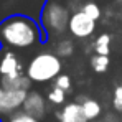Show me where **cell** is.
<instances>
[{
	"mask_svg": "<svg viewBox=\"0 0 122 122\" xmlns=\"http://www.w3.org/2000/svg\"><path fill=\"white\" fill-rule=\"evenodd\" d=\"M48 101L51 102V104H55V106L64 104V101H66V91L58 87V86H53L51 91L48 92Z\"/></svg>",
	"mask_w": 122,
	"mask_h": 122,
	"instance_id": "cell-15",
	"label": "cell"
},
{
	"mask_svg": "<svg viewBox=\"0 0 122 122\" xmlns=\"http://www.w3.org/2000/svg\"><path fill=\"white\" fill-rule=\"evenodd\" d=\"M53 51L60 58H71L74 55V41L71 38H61L60 41H56Z\"/></svg>",
	"mask_w": 122,
	"mask_h": 122,
	"instance_id": "cell-11",
	"label": "cell"
},
{
	"mask_svg": "<svg viewBox=\"0 0 122 122\" xmlns=\"http://www.w3.org/2000/svg\"><path fill=\"white\" fill-rule=\"evenodd\" d=\"M109 64H111L109 55L94 53V55L91 56V68L94 69V73H106V71L109 69Z\"/></svg>",
	"mask_w": 122,
	"mask_h": 122,
	"instance_id": "cell-13",
	"label": "cell"
},
{
	"mask_svg": "<svg viewBox=\"0 0 122 122\" xmlns=\"http://www.w3.org/2000/svg\"><path fill=\"white\" fill-rule=\"evenodd\" d=\"M81 10L84 12V13H87L91 18H94L96 21L101 20V17H102L101 7H99L96 2H92V0H89V2H84V3H82V7H81Z\"/></svg>",
	"mask_w": 122,
	"mask_h": 122,
	"instance_id": "cell-14",
	"label": "cell"
},
{
	"mask_svg": "<svg viewBox=\"0 0 122 122\" xmlns=\"http://www.w3.org/2000/svg\"><path fill=\"white\" fill-rule=\"evenodd\" d=\"M28 91L23 89H3L0 91V116H10L20 111L26 99Z\"/></svg>",
	"mask_w": 122,
	"mask_h": 122,
	"instance_id": "cell-6",
	"label": "cell"
},
{
	"mask_svg": "<svg viewBox=\"0 0 122 122\" xmlns=\"http://www.w3.org/2000/svg\"><path fill=\"white\" fill-rule=\"evenodd\" d=\"M2 48H3V46H2V43H0V50H2Z\"/></svg>",
	"mask_w": 122,
	"mask_h": 122,
	"instance_id": "cell-19",
	"label": "cell"
},
{
	"mask_svg": "<svg viewBox=\"0 0 122 122\" xmlns=\"http://www.w3.org/2000/svg\"><path fill=\"white\" fill-rule=\"evenodd\" d=\"M25 73V64L20 56L15 53V50L2 48L0 50V79L2 78H12Z\"/></svg>",
	"mask_w": 122,
	"mask_h": 122,
	"instance_id": "cell-5",
	"label": "cell"
},
{
	"mask_svg": "<svg viewBox=\"0 0 122 122\" xmlns=\"http://www.w3.org/2000/svg\"><path fill=\"white\" fill-rule=\"evenodd\" d=\"M21 109H23L26 114L33 116V117H36V119H43L45 114H46L48 106H46V99L43 97V94H40L38 91H28L26 99L23 102Z\"/></svg>",
	"mask_w": 122,
	"mask_h": 122,
	"instance_id": "cell-7",
	"label": "cell"
},
{
	"mask_svg": "<svg viewBox=\"0 0 122 122\" xmlns=\"http://www.w3.org/2000/svg\"><path fill=\"white\" fill-rule=\"evenodd\" d=\"M71 17V10L68 5H63L56 0H46L40 15V23L46 31L48 38H58L68 31V23Z\"/></svg>",
	"mask_w": 122,
	"mask_h": 122,
	"instance_id": "cell-3",
	"label": "cell"
},
{
	"mask_svg": "<svg viewBox=\"0 0 122 122\" xmlns=\"http://www.w3.org/2000/svg\"><path fill=\"white\" fill-rule=\"evenodd\" d=\"M81 106H82V111L87 117V121H97L99 116L102 114V106L99 101L96 99H91V97H84L81 101Z\"/></svg>",
	"mask_w": 122,
	"mask_h": 122,
	"instance_id": "cell-10",
	"label": "cell"
},
{
	"mask_svg": "<svg viewBox=\"0 0 122 122\" xmlns=\"http://www.w3.org/2000/svg\"><path fill=\"white\" fill-rule=\"evenodd\" d=\"M111 43H112V36L109 33H102L94 40L92 50L94 53H99V55H111Z\"/></svg>",
	"mask_w": 122,
	"mask_h": 122,
	"instance_id": "cell-12",
	"label": "cell"
},
{
	"mask_svg": "<svg viewBox=\"0 0 122 122\" xmlns=\"http://www.w3.org/2000/svg\"><path fill=\"white\" fill-rule=\"evenodd\" d=\"M7 122H40V119H36V117L26 114V112L21 109V111H17V112L10 114L8 119H7Z\"/></svg>",
	"mask_w": 122,
	"mask_h": 122,
	"instance_id": "cell-16",
	"label": "cell"
},
{
	"mask_svg": "<svg viewBox=\"0 0 122 122\" xmlns=\"http://www.w3.org/2000/svg\"><path fill=\"white\" fill-rule=\"evenodd\" d=\"M55 86H58L64 91H69L71 89V78L68 74H60L56 79H55Z\"/></svg>",
	"mask_w": 122,
	"mask_h": 122,
	"instance_id": "cell-18",
	"label": "cell"
},
{
	"mask_svg": "<svg viewBox=\"0 0 122 122\" xmlns=\"http://www.w3.org/2000/svg\"><path fill=\"white\" fill-rule=\"evenodd\" d=\"M60 122H89L84 111H82L81 102H68L63 106L60 112H56Z\"/></svg>",
	"mask_w": 122,
	"mask_h": 122,
	"instance_id": "cell-8",
	"label": "cell"
},
{
	"mask_svg": "<svg viewBox=\"0 0 122 122\" xmlns=\"http://www.w3.org/2000/svg\"><path fill=\"white\" fill-rule=\"evenodd\" d=\"M96 23L97 21L94 20V18H91L87 13H84L82 10H76V12H71L69 23H68V31L74 38L86 40V38H89V36L94 35Z\"/></svg>",
	"mask_w": 122,
	"mask_h": 122,
	"instance_id": "cell-4",
	"label": "cell"
},
{
	"mask_svg": "<svg viewBox=\"0 0 122 122\" xmlns=\"http://www.w3.org/2000/svg\"><path fill=\"white\" fill-rule=\"evenodd\" d=\"M50 38L43 30L40 20L15 13L0 20V43L3 48L10 50H30L33 46L45 45Z\"/></svg>",
	"mask_w": 122,
	"mask_h": 122,
	"instance_id": "cell-1",
	"label": "cell"
},
{
	"mask_svg": "<svg viewBox=\"0 0 122 122\" xmlns=\"http://www.w3.org/2000/svg\"><path fill=\"white\" fill-rule=\"evenodd\" d=\"M112 104H114V109L117 112H122V82L116 86L114 89V96H112Z\"/></svg>",
	"mask_w": 122,
	"mask_h": 122,
	"instance_id": "cell-17",
	"label": "cell"
},
{
	"mask_svg": "<svg viewBox=\"0 0 122 122\" xmlns=\"http://www.w3.org/2000/svg\"><path fill=\"white\" fill-rule=\"evenodd\" d=\"M0 91H2V86H0Z\"/></svg>",
	"mask_w": 122,
	"mask_h": 122,
	"instance_id": "cell-20",
	"label": "cell"
},
{
	"mask_svg": "<svg viewBox=\"0 0 122 122\" xmlns=\"http://www.w3.org/2000/svg\"><path fill=\"white\" fill-rule=\"evenodd\" d=\"M63 71V61L55 51H40L36 53L28 64L25 66V74L31 79V82H45L55 81Z\"/></svg>",
	"mask_w": 122,
	"mask_h": 122,
	"instance_id": "cell-2",
	"label": "cell"
},
{
	"mask_svg": "<svg viewBox=\"0 0 122 122\" xmlns=\"http://www.w3.org/2000/svg\"><path fill=\"white\" fill-rule=\"evenodd\" d=\"M0 86L3 89H23V91H30L31 87V79L23 73L18 76H12V78H2Z\"/></svg>",
	"mask_w": 122,
	"mask_h": 122,
	"instance_id": "cell-9",
	"label": "cell"
}]
</instances>
